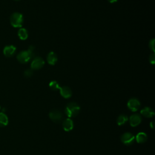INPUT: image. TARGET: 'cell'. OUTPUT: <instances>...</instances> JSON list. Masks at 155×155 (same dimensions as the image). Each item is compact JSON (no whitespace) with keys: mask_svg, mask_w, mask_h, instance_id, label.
<instances>
[{"mask_svg":"<svg viewBox=\"0 0 155 155\" xmlns=\"http://www.w3.org/2000/svg\"><path fill=\"white\" fill-rule=\"evenodd\" d=\"M34 50L35 47L32 45H30L28 47V50H24L18 53L17 55V59L19 62L22 64L28 62L35 55Z\"/></svg>","mask_w":155,"mask_h":155,"instance_id":"6da1fadb","label":"cell"},{"mask_svg":"<svg viewBox=\"0 0 155 155\" xmlns=\"http://www.w3.org/2000/svg\"><path fill=\"white\" fill-rule=\"evenodd\" d=\"M80 111V107L79 105L74 102L68 103L65 109L66 115L69 117H75Z\"/></svg>","mask_w":155,"mask_h":155,"instance_id":"7a4b0ae2","label":"cell"},{"mask_svg":"<svg viewBox=\"0 0 155 155\" xmlns=\"http://www.w3.org/2000/svg\"><path fill=\"white\" fill-rule=\"evenodd\" d=\"M23 16L19 13H14L10 17V23L13 27H21L23 24Z\"/></svg>","mask_w":155,"mask_h":155,"instance_id":"3957f363","label":"cell"},{"mask_svg":"<svg viewBox=\"0 0 155 155\" xmlns=\"http://www.w3.org/2000/svg\"><path fill=\"white\" fill-rule=\"evenodd\" d=\"M49 117L52 121L56 123L61 122L64 117L62 112L58 110H51L49 113Z\"/></svg>","mask_w":155,"mask_h":155,"instance_id":"277c9868","label":"cell"},{"mask_svg":"<svg viewBox=\"0 0 155 155\" xmlns=\"http://www.w3.org/2000/svg\"><path fill=\"white\" fill-rule=\"evenodd\" d=\"M121 141L123 143L126 145H132L135 140L134 136L131 133H125L121 136Z\"/></svg>","mask_w":155,"mask_h":155,"instance_id":"5b68a950","label":"cell"},{"mask_svg":"<svg viewBox=\"0 0 155 155\" xmlns=\"http://www.w3.org/2000/svg\"><path fill=\"white\" fill-rule=\"evenodd\" d=\"M44 61L41 57H36L33 59L31 63V70H38L41 68L44 65Z\"/></svg>","mask_w":155,"mask_h":155,"instance_id":"8992f818","label":"cell"},{"mask_svg":"<svg viewBox=\"0 0 155 155\" xmlns=\"http://www.w3.org/2000/svg\"><path fill=\"white\" fill-rule=\"evenodd\" d=\"M127 106L128 108L132 111H136L139 108L140 106V103L137 99L131 98L128 101Z\"/></svg>","mask_w":155,"mask_h":155,"instance_id":"52a82bcc","label":"cell"},{"mask_svg":"<svg viewBox=\"0 0 155 155\" xmlns=\"http://www.w3.org/2000/svg\"><path fill=\"white\" fill-rule=\"evenodd\" d=\"M141 117L138 114H134L130 117V124L132 127H136L141 122Z\"/></svg>","mask_w":155,"mask_h":155,"instance_id":"ba28073f","label":"cell"},{"mask_svg":"<svg viewBox=\"0 0 155 155\" xmlns=\"http://www.w3.org/2000/svg\"><path fill=\"white\" fill-rule=\"evenodd\" d=\"M60 94L61 95L64 97V98H70L72 95V91L67 86H64L62 87H60Z\"/></svg>","mask_w":155,"mask_h":155,"instance_id":"9c48e42d","label":"cell"},{"mask_svg":"<svg viewBox=\"0 0 155 155\" xmlns=\"http://www.w3.org/2000/svg\"><path fill=\"white\" fill-rule=\"evenodd\" d=\"M16 49V47L13 45H7L4 48V54L7 57H10L15 54Z\"/></svg>","mask_w":155,"mask_h":155,"instance_id":"30bf717a","label":"cell"},{"mask_svg":"<svg viewBox=\"0 0 155 155\" xmlns=\"http://www.w3.org/2000/svg\"><path fill=\"white\" fill-rule=\"evenodd\" d=\"M62 126H63V128L65 131H71L73 128V126H74V124L73 120L70 119H66L63 121L62 123Z\"/></svg>","mask_w":155,"mask_h":155,"instance_id":"8fae6325","label":"cell"},{"mask_svg":"<svg viewBox=\"0 0 155 155\" xmlns=\"http://www.w3.org/2000/svg\"><path fill=\"white\" fill-rule=\"evenodd\" d=\"M47 62L51 65H54L58 61V57L56 54L53 51H50L47 56Z\"/></svg>","mask_w":155,"mask_h":155,"instance_id":"7c38bea8","label":"cell"},{"mask_svg":"<svg viewBox=\"0 0 155 155\" xmlns=\"http://www.w3.org/2000/svg\"><path fill=\"white\" fill-rule=\"evenodd\" d=\"M140 114L146 117H152L154 116V113L152 108L147 107L141 110Z\"/></svg>","mask_w":155,"mask_h":155,"instance_id":"4fadbf2b","label":"cell"},{"mask_svg":"<svg viewBox=\"0 0 155 155\" xmlns=\"http://www.w3.org/2000/svg\"><path fill=\"white\" fill-rule=\"evenodd\" d=\"M147 138L148 137H147V134L143 132L139 133L136 136V140L139 143H142L145 142L147 140Z\"/></svg>","mask_w":155,"mask_h":155,"instance_id":"5bb4252c","label":"cell"},{"mask_svg":"<svg viewBox=\"0 0 155 155\" xmlns=\"http://www.w3.org/2000/svg\"><path fill=\"white\" fill-rule=\"evenodd\" d=\"M8 123V119L7 116L2 113H0V127H5Z\"/></svg>","mask_w":155,"mask_h":155,"instance_id":"9a60e30c","label":"cell"},{"mask_svg":"<svg viewBox=\"0 0 155 155\" xmlns=\"http://www.w3.org/2000/svg\"><path fill=\"white\" fill-rule=\"evenodd\" d=\"M18 35L21 40H25L28 38V32L25 28H21L18 32Z\"/></svg>","mask_w":155,"mask_h":155,"instance_id":"2e32d148","label":"cell"},{"mask_svg":"<svg viewBox=\"0 0 155 155\" xmlns=\"http://www.w3.org/2000/svg\"><path fill=\"white\" fill-rule=\"evenodd\" d=\"M128 120V118L127 117V115L125 114H120L117 119V123L119 125H122L124 124H125Z\"/></svg>","mask_w":155,"mask_h":155,"instance_id":"e0dca14e","label":"cell"},{"mask_svg":"<svg viewBox=\"0 0 155 155\" xmlns=\"http://www.w3.org/2000/svg\"><path fill=\"white\" fill-rule=\"evenodd\" d=\"M49 87L52 90H59L60 88V86H59V83L56 81H51L50 83H49Z\"/></svg>","mask_w":155,"mask_h":155,"instance_id":"ac0fdd59","label":"cell"},{"mask_svg":"<svg viewBox=\"0 0 155 155\" xmlns=\"http://www.w3.org/2000/svg\"><path fill=\"white\" fill-rule=\"evenodd\" d=\"M24 76H25V77L29 78V77H31V76H32V74H33V71H32V70L27 69V70H26L24 71Z\"/></svg>","mask_w":155,"mask_h":155,"instance_id":"d6986e66","label":"cell"},{"mask_svg":"<svg viewBox=\"0 0 155 155\" xmlns=\"http://www.w3.org/2000/svg\"><path fill=\"white\" fill-rule=\"evenodd\" d=\"M149 47L150 48V49L152 50L153 51H154V39H153L150 41Z\"/></svg>","mask_w":155,"mask_h":155,"instance_id":"ffe728a7","label":"cell"},{"mask_svg":"<svg viewBox=\"0 0 155 155\" xmlns=\"http://www.w3.org/2000/svg\"><path fill=\"white\" fill-rule=\"evenodd\" d=\"M149 61L152 64H154L155 62V56H154V54H152L149 57Z\"/></svg>","mask_w":155,"mask_h":155,"instance_id":"44dd1931","label":"cell"},{"mask_svg":"<svg viewBox=\"0 0 155 155\" xmlns=\"http://www.w3.org/2000/svg\"><path fill=\"white\" fill-rule=\"evenodd\" d=\"M108 1L110 2V3H115L117 1V0H108Z\"/></svg>","mask_w":155,"mask_h":155,"instance_id":"7402d4cb","label":"cell"},{"mask_svg":"<svg viewBox=\"0 0 155 155\" xmlns=\"http://www.w3.org/2000/svg\"><path fill=\"white\" fill-rule=\"evenodd\" d=\"M150 127H151V128H153V127H154V122H151L150 123Z\"/></svg>","mask_w":155,"mask_h":155,"instance_id":"603a6c76","label":"cell"},{"mask_svg":"<svg viewBox=\"0 0 155 155\" xmlns=\"http://www.w3.org/2000/svg\"><path fill=\"white\" fill-rule=\"evenodd\" d=\"M15 1H20V0H15Z\"/></svg>","mask_w":155,"mask_h":155,"instance_id":"cb8c5ba5","label":"cell"},{"mask_svg":"<svg viewBox=\"0 0 155 155\" xmlns=\"http://www.w3.org/2000/svg\"><path fill=\"white\" fill-rule=\"evenodd\" d=\"M0 108H1V107H0Z\"/></svg>","mask_w":155,"mask_h":155,"instance_id":"d4e9b609","label":"cell"}]
</instances>
